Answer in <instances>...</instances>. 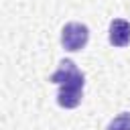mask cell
<instances>
[{
	"label": "cell",
	"mask_w": 130,
	"mask_h": 130,
	"mask_svg": "<svg viewBox=\"0 0 130 130\" xmlns=\"http://www.w3.org/2000/svg\"><path fill=\"white\" fill-rule=\"evenodd\" d=\"M89 41V28L83 22H67L61 30V45L65 51H81Z\"/></svg>",
	"instance_id": "obj_2"
},
{
	"label": "cell",
	"mask_w": 130,
	"mask_h": 130,
	"mask_svg": "<svg viewBox=\"0 0 130 130\" xmlns=\"http://www.w3.org/2000/svg\"><path fill=\"white\" fill-rule=\"evenodd\" d=\"M49 81L59 85V93H57V104L65 110H73L81 104L83 98V85H85V77L83 73L77 69V65L71 59H63L57 67V71L51 73Z\"/></svg>",
	"instance_id": "obj_1"
},
{
	"label": "cell",
	"mask_w": 130,
	"mask_h": 130,
	"mask_svg": "<svg viewBox=\"0 0 130 130\" xmlns=\"http://www.w3.org/2000/svg\"><path fill=\"white\" fill-rule=\"evenodd\" d=\"M106 130H130V112H122L112 118Z\"/></svg>",
	"instance_id": "obj_4"
},
{
	"label": "cell",
	"mask_w": 130,
	"mask_h": 130,
	"mask_svg": "<svg viewBox=\"0 0 130 130\" xmlns=\"http://www.w3.org/2000/svg\"><path fill=\"white\" fill-rule=\"evenodd\" d=\"M108 41L112 47H128L130 45V22L124 18H114L108 28Z\"/></svg>",
	"instance_id": "obj_3"
}]
</instances>
